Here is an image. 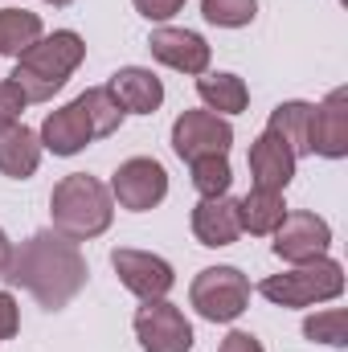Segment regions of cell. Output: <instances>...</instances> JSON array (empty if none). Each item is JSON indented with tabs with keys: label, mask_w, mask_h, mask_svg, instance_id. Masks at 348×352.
<instances>
[{
	"label": "cell",
	"mask_w": 348,
	"mask_h": 352,
	"mask_svg": "<svg viewBox=\"0 0 348 352\" xmlns=\"http://www.w3.org/2000/svg\"><path fill=\"white\" fill-rule=\"evenodd\" d=\"M87 274L90 266L78 242H70L58 230H37L29 242H21V250H12V263L4 270V278L12 287H25L50 311L66 307L87 287Z\"/></svg>",
	"instance_id": "obj_1"
},
{
	"label": "cell",
	"mask_w": 348,
	"mask_h": 352,
	"mask_svg": "<svg viewBox=\"0 0 348 352\" xmlns=\"http://www.w3.org/2000/svg\"><path fill=\"white\" fill-rule=\"evenodd\" d=\"M87 58V41L74 29H58V33H41L12 70V82L29 102H50L58 90L70 82V74L83 66Z\"/></svg>",
	"instance_id": "obj_2"
},
{
	"label": "cell",
	"mask_w": 348,
	"mask_h": 352,
	"mask_svg": "<svg viewBox=\"0 0 348 352\" xmlns=\"http://www.w3.org/2000/svg\"><path fill=\"white\" fill-rule=\"evenodd\" d=\"M50 213H54L58 234H66L70 242H90L111 230V217H115L111 188L87 173H70L54 184Z\"/></svg>",
	"instance_id": "obj_3"
},
{
	"label": "cell",
	"mask_w": 348,
	"mask_h": 352,
	"mask_svg": "<svg viewBox=\"0 0 348 352\" xmlns=\"http://www.w3.org/2000/svg\"><path fill=\"white\" fill-rule=\"evenodd\" d=\"M259 295L270 299L274 307H316L328 299L345 295V266L336 258H316V263H299L283 274H270L259 283Z\"/></svg>",
	"instance_id": "obj_4"
},
{
	"label": "cell",
	"mask_w": 348,
	"mask_h": 352,
	"mask_svg": "<svg viewBox=\"0 0 348 352\" xmlns=\"http://www.w3.org/2000/svg\"><path fill=\"white\" fill-rule=\"evenodd\" d=\"M188 303L209 324H234L250 307V278L238 266H205L188 287Z\"/></svg>",
	"instance_id": "obj_5"
},
{
	"label": "cell",
	"mask_w": 348,
	"mask_h": 352,
	"mask_svg": "<svg viewBox=\"0 0 348 352\" xmlns=\"http://www.w3.org/2000/svg\"><path fill=\"white\" fill-rule=\"evenodd\" d=\"M230 144H234L230 119H221L213 111H184V115H176L173 152L184 164H193L201 156H230Z\"/></svg>",
	"instance_id": "obj_6"
},
{
	"label": "cell",
	"mask_w": 348,
	"mask_h": 352,
	"mask_svg": "<svg viewBox=\"0 0 348 352\" xmlns=\"http://www.w3.org/2000/svg\"><path fill=\"white\" fill-rule=\"evenodd\" d=\"M164 197H168V173L152 156H131V160H123L115 168V176H111V201H119L131 213L156 209Z\"/></svg>",
	"instance_id": "obj_7"
},
{
	"label": "cell",
	"mask_w": 348,
	"mask_h": 352,
	"mask_svg": "<svg viewBox=\"0 0 348 352\" xmlns=\"http://www.w3.org/2000/svg\"><path fill=\"white\" fill-rule=\"evenodd\" d=\"M135 340L144 352H193V324L168 299H144L135 311Z\"/></svg>",
	"instance_id": "obj_8"
},
{
	"label": "cell",
	"mask_w": 348,
	"mask_h": 352,
	"mask_svg": "<svg viewBox=\"0 0 348 352\" xmlns=\"http://www.w3.org/2000/svg\"><path fill=\"white\" fill-rule=\"evenodd\" d=\"M328 246H332V226H328L324 217L307 213V209L287 213V217L279 221V230H274V254L291 266L324 258Z\"/></svg>",
	"instance_id": "obj_9"
},
{
	"label": "cell",
	"mask_w": 348,
	"mask_h": 352,
	"mask_svg": "<svg viewBox=\"0 0 348 352\" xmlns=\"http://www.w3.org/2000/svg\"><path fill=\"white\" fill-rule=\"evenodd\" d=\"M111 266L119 274V283L140 295V299H164L176 287L173 266L164 263L160 254H148V250H131V246H119L111 250Z\"/></svg>",
	"instance_id": "obj_10"
},
{
	"label": "cell",
	"mask_w": 348,
	"mask_h": 352,
	"mask_svg": "<svg viewBox=\"0 0 348 352\" xmlns=\"http://www.w3.org/2000/svg\"><path fill=\"white\" fill-rule=\"evenodd\" d=\"M148 50L156 62H164L168 70L180 74H209V41L193 29H173V25H160L152 37H148Z\"/></svg>",
	"instance_id": "obj_11"
},
{
	"label": "cell",
	"mask_w": 348,
	"mask_h": 352,
	"mask_svg": "<svg viewBox=\"0 0 348 352\" xmlns=\"http://www.w3.org/2000/svg\"><path fill=\"white\" fill-rule=\"evenodd\" d=\"M37 140H41V148L54 152V156H78L90 140H94V123H90L87 107L74 98V102L50 111L45 123H41V135H37Z\"/></svg>",
	"instance_id": "obj_12"
},
{
	"label": "cell",
	"mask_w": 348,
	"mask_h": 352,
	"mask_svg": "<svg viewBox=\"0 0 348 352\" xmlns=\"http://www.w3.org/2000/svg\"><path fill=\"white\" fill-rule=\"evenodd\" d=\"M312 152L324 160H345L348 156V90L336 87L312 119Z\"/></svg>",
	"instance_id": "obj_13"
},
{
	"label": "cell",
	"mask_w": 348,
	"mask_h": 352,
	"mask_svg": "<svg viewBox=\"0 0 348 352\" xmlns=\"http://www.w3.org/2000/svg\"><path fill=\"white\" fill-rule=\"evenodd\" d=\"M193 234L201 246H234L242 226H238V201L226 192V197H201L197 209H193Z\"/></svg>",
	"instance_id": "obj_14"
},
{
	"label": "cell",
	"mask_w": 348,
	"mask_h": 352,
	"mask_svg": "<svg viewBox=\"0 0 348 352\" xmlns=\"http://www.w3.org/2000/svg\"><path fill=\"white\" fill-rule=\"evenodd\" d=\"M250 176H254V188H270V192H283L295 176V156L283 140H274L270 131H262L259 140L250 144Z\"/></svg>",
	"instance_id": "obj_15"
},
{
	"label": "cell",
	"mask_w": 348,
	"mask_h": 352,
	"mask_svg": "<svg viewBox=\"0 0 348 352\" xmlns=\"http://www.w3.org/2000/svg\"><path fill=\"white\" fill-rule=\"evenodd\" d=\"M107 90L119 98V107H123L127 115H152V111H160V102H164V82H160L152 70H144V66H123V70H115Z\"/></svg>",
	"instance_id": "obj_16"
},
{
	"label": "cell",
	"mask_w": 348,
	"mask_h": 352,
	"mask_svg": "<svg viewBox=\"0 0 348 352\" xmlns=\"http://www.w3.org/2000/svg\"><path fill=\"white\" fill-rule=\"evenodd\" d=\"M312 119H316V107L303 102V98H291V102H279L266 119V131L274 140H283L291 148V156H312Z\"/></svg>",
	"instance_id": "obj_17"
},
{
	"label": "cell",
	"mask_w": 348,
	"mask_h": 352,
	"mask_svg": "<svg viewBox=\"0 0 348 352\" xmlns=\"http://www.w3.org/2000/svg\"><path fill=\"white\" fill-rule=\"evenodd\" d=\"M41 140L25 127V123H8L0 127V173L12 180H29L41 164Z\"/></svg>",
	"instance_id": "obj_18"
},
{
	"label": "cell",
	"mask_w": 348,
	"mask_h": 352,
	"mask_svg": "<svg viewBox=\"0 0 348 352\" xmlns=\"http://www.w3.org/2000/svg\"><path fill=\"white\" fill-rule=\"evenodd\" d=\"M287 217V205H283V192H270V188H250L242 201H238V226L246 234H274L279 221Z\"/></svg>",
	"instance_id": "obj_19"
},
{
	"label": "cell",
	"mask_w": 348,
	"mask_h": 352,
	"mask_svg": "<svg viewBox=\"0 0 348 352\" xmlns=\"http://www.w3.org/2000/svg\"><path fill=\"white\" fill-rule=\"evenodd\" d=\"M197 94L213 115H242L250 102V90L238 74H201L197 78Z\"/></svg>",
	"instance_id": "obj_20"
},
{
	"label": "cell",
	"mask_w": 348,
	"mask_h": 352,
	"mask_svg": "<svg viewBox=\"0 0 348 352\" xmlns=\"http://www.w3.org/2000/svg\"><path fill=\"white\" fill-rule=\"evenodd\" d=\"M41 16L25 12V8H0V54L4 58H21L37 37H41Z\"/></svg>",
	"instance_id": "obj_21"
},
{
	"label": "cell",
	"mask_w": 348,
	"mask_h": 352,
	"mask_svg": "<svg viewBox=\"0 0 348 352\" xmlns=\"http://www.w3.org/2000/svg\"><path fill=\"white\" fill-rule=\"evenodd\" d=\"M78 102L87 107L90 123H94V140H107V135H115L119 127H123V107H119V98L111 94L107 87H90L87 94H78Z\"/></svg>",
	"instance_id": "obj_22"
},
{
	"label": "cell",
	"mask_w": 348,
	"mask_h": 352,
	"mask_svg": "<svg viewBox=\"0 0 348 352\" xmlns=\"http://www.w3.org/2000/svg\"><path fill=\"white\" fill-rule=\"evenodd\" d=\"M188 168H193V188L201 197H226L230 184H234V168H230L226 156H201Z\"/></svg>",
	"instance_id": "obj_23"
},
{
	"label": "cell",
	"mask_w": 348,
	"mask_h": 352,
	"mask_svg": "<svg viewBox=\"0 0 348 352\" xmlns=\"http://www.w3.org/2000/svg\"><path fill=\"white\" fill-rule=\"evenodd\" d=\"M303 336L320 340V344H332V349H345L348 344V311L345 307H328V311L307 316L303 320Z\"/></svg>",
	"instance_id": "obj_24"
},
{
	"label": "cell",
	"mask_w": 348,
	"mask_h": 352,
	"mask_svg": "<svg viewBox=\"0 0 348 352\" xmlns=\"http://www.w3.org/2000/svg\"><path fill=\"white\" fill-rule=\"evenodd\" d=\"M201 16L221 29H242L259 16V0H201Z\"/></svg>",
	"instance_id": "obj_25"
},
{
	"label": "cell",
	"mask_w": 348,
	"mask_h": 352,
	"mask_svg": "<svg viewBox=\"0 0 348 352\" xmlns=\"http://www.w3.org/2000/svg\"><path fill=\"white\" fill-rule=\"evenodd\" d=\"M25 107H29V98L21 94V87H17L12 78H4V82H0V127H8V123H21Z\"/></svg>",
	"instance_id": "obj_26"
},
{
	"label": "cell",
	"mask_w": 348,
	"mask_h": 352,
	"mask_svg": "<svg viewBox=\"0 0 348 352\" xmlns=\"http://www.w3.org/2000/svg\"><path fill=\"white\" fill-rule=\"evenodd\" d=\"M17 332H21V307L12 291H0V340H12Z\"/></svg>",
	"instance_id": "obj_27"
},
{
	"label": "cell",
	"mask_w": 348,
	"mask_h": 352,
	"mask_svg": "<svg viewBox=\"0 0 348 352\" xmlns=\"http://www.w3.org/2000/svg\"><path fill=\"white\" fill-rule=\"evenodd\" d=\"M131 4H135V12L148 16V21H168V16H176V12L184 8V0H131Z\"/></svg>",
	"instance_id": "obj_28"
},
{
	"label": "cell",
	"mask_w": 348,
	"mask_h": 352,
	"mask_svg": "<svg viewBox=\"0 0 348 352\" xmlns=\"http://www.w3.org/2000/svg\"><path fill=\"white\" fill-rule=\"evenodd\" d=\"M217 352H266V349H262L259 336H250V332H230Z\"/></svg>",
	"instance_id": "obj_29"
},
{
	"label": "cell",
	"mask_w": 348,
	"mask_h": 352,
	"mask_svg": "<svg viewBox=\"0 0 348 352\" xmlns=\"http://www.w3.org/2000/svg\"><path fill=\"white\" fill-rule=\"evenodd\" d=\"M8 263H12V242H8V234L0 230V274L8 270Z\"/></svg>",
	"instance_id": "obj_30"
},
{
	"label": "cell",
	"mask_w": 348,
	"mask_h": 352,
	"mask_svg": "<svg viewBox=\"0 0 348 352\" xmlns=\"http://www.w3.org/2000/svg\"><path fill=\"white\" fill-rule=\"evenodd\" d=\"M45 4H54V8H66V4H74V0H45Z\"/></svg>",
	"instance_id": "obj_31"
}]
</instances>
